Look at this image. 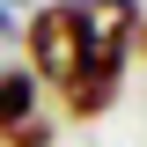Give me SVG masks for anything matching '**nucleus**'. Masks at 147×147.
Returning a JSON list of instances; mask_svg holds the SVG:
<instances>
[{"instance_id":"f257e3e1","label":"nucleus","mask_w":147,"mask_h":147,"mask_svg":"<svg viewBox=\"0 0 147 147\" xmlns=\"http://www.w3.org/2000/svg\"><path fill=\"white\" fill-rule=\"evenodd\" d=\"M132 37H140V7L132 0H88L81 7V74H74V118H96L110 110V88H118V74H125V52Z\"/></svg>"},{"instance_id":"f03ea898","label":"nucleus","mask_w":147,"mask_h":147,"mask_svg":"<svg viewBox=\"0 0 147 147\" xmlns=\"http://www.w3.org/2000/svg\"><path fill=\"white\" fill-rule=\"evenodd\" d=\"M30 66L59 88H74V74H81V7L59 0V7H37L30 22Z\"/></svg>"},{"instance_id":"7ed1b4c3","label":"nucleus","mask_w":147,"mask_h":147,"mask_svg":"<svg viewBox=\"0 0 147 147\" xmlns=\"http://www.w3.org/2000/svg\"><path fill=\"white\" fill-rule=\"evenodd\" d=\"M37 118V74H0V132Z\"/></svg>"},{"instance_id":"20e7f679","label":"nucleus","mask_w":147,"mask_h":147,"mask_svg":"<svg viewBox=\"0 0 147 147\" xmlns=\"http://www.w3.org/2000/svg\"><path fill=\"white\" fill-rule=\"evenodd\" d=\"M0 147H52V125H44V118H30V125H7V132H0Z\"/></svg>"},{"instance_id":"39448f33","label":"nucleus","mask_w":147,"mask_h":147,"mask_svg":"<svg viewBox=\"0 0 147 147\" xmlns=\"http://www.w3.org/2000/svg\"><path fill=\"white\" fill-rule=\"evenodd\" d=\"M132 44H147V22H140V37H132Z\"/></svg>"}]
</instances>
